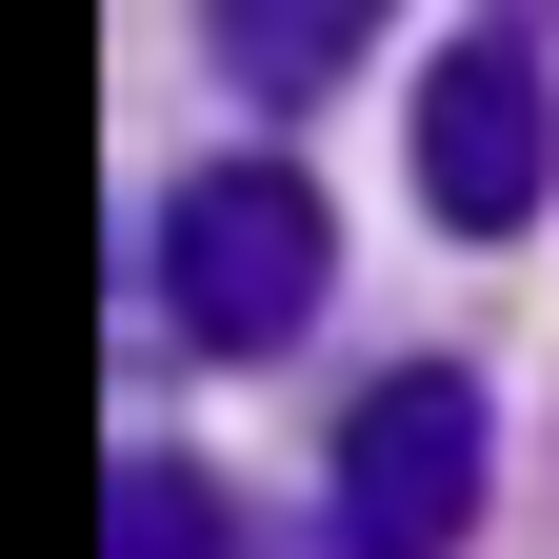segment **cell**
<instances>
[{
  "label": "cell",
  "mask_w": 559,
  "mask_h": 559,
  "mask_svg": "<svg viewBox=\"0 0 559 559\" xmlns=\"http://www.w3.org/2000/svg\"><path fill=\"white\" fill-rule=\"evenodd\" d=\"M320 280H340V221H320L300 160H200L160 200V320L200 360H280V340L320 320Z\"/></svg>",
  "instance_id": "6da1fadb"
},
{
  "label": "cell",
  "mask_w": 559,
  "mask_h": 559,
  "mask_svg": "<svg viewBox=\"0 0 559 559\" xmlns=\"http://www.w3.org/2000/svg\"><path fill=\"white\" fill-rule=\"evenodd\" d=\"M419 200H440L460 240H520L559 200V81H539V40H440L419 60Z\"/></svg>",
  "instance_id": "3957f363"
},
{
  "label": "cell",
  "mask_w": 559,
  "mask_h": 559,
  "mask_svg": "<svg viewBox=\"0 0 559 559\" xmlns=\"http://www.w3.org/2000/svg\"><path fill=\"white\" fill-rule=\"evenodd\" d=\"M360 40H380V0H221V81L240 100H320Z\"/></svg>",
  "instance_id": "277c9868"
},
{
  "label": "cell",
  "mask_w": 559,
  "mask_h": 559,
  "mask_svg": "<svg viewBox=\"0 0 559 559\" xmlns=\"http://www.w3.org/2000/svg\"><path fill=\"white\" fill-rule=\"evenodd\" d=\"M100 559H221V479L200 460H120L100 479Z\"/></svg>",
  "instance_id": "5b68a950"
},
{
  "label": "cell",
  "mask_w": 559,
  "mask_h": 559,
  "mask_svg": "<svg viewBox=\"0 0 559 559\" xmlns=\"http://www.w3.org/2000/svg\"><path fill=\"white\" fill-rule=\"evenodd\" d=\"M479 460H500L479 380L460 360H400L360 419H340V539H360V559H460L479 539Z\"/></svg>",
  "instance_id": "7a4b0ae2"
}]
</instances>
